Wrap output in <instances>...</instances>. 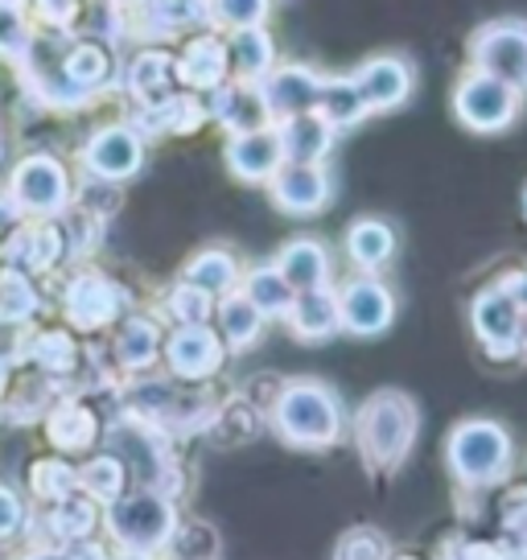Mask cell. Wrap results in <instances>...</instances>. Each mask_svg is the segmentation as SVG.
Returning a JSON list of instances; mask_svg holds the SVG:
<instances>
[{
	"label": "cell",
	"mask_w": 527,
	"mask_h": 560,
	"mask_svg": "<svg viewBox=\"0 0 527 560\" xmlns=\"http://www.w3.org/2000/svg\"><path fill=\"white\" fill-rule=\"evenodd\" d=\"M417 433H421V412H417L412 396L396 392V387L367 396L354 417V441H359V454L371 474L400 470L417 445Z\"/></svg>",
	"instance_id": "1"
},
{
	"label": "cell",
	"mask_w": 527,
	"mask_h": 560,
	"mask_svg": "<svg viewBox=\"0 0 527 560\" xmlns=\"http://www.w3.org/2000/svg\"><path fill=\"white\" fill-rule=\"evenodd\" d=\"M445 466L454 474V482L461 490H494L511 478L515 466V441L499 420L470 417L457 420L445 441Z\"/></svg>",
	"instance_id": "2"
},
{
	"label": "cell",
	"mask_w": 527,
	"mask_h": 560,
	"mask_svg": "<svg viewBox=\"0 0 527 560\" xmlns=\"http://www.w3.org/2000/svg\"><path fill=\"white\" fill-rule=\"evenodd\" d=\"M272 429L297 450H330L342 438V404L317 380H293L272 404Z\"/></svg>",
	"instance_id": "3"
},
{
	"label": "cell",
	"mask_w": 527,
	"mask_h": 560,
	"mask_svg": "<svg viewBox=\"0 0 527 560\" xmlns=\"http://www.w3.org/2000/svg\"><path fill=\"white\" fill-rule=\"evenodd\" d=\"M104 527L112 544L120 552H132V557H157L169 548L174 540V527H177V508H174V494L153 487L141 490H124L120 499L104 511Z\"/></svg>",
	"instance_id": "4"
},
{
	"label": "cell",
	"mask_w": 527,
	"mask_h": 560,
	"mask_svg": "<svg viewBox=\"0 0 527 560\" xmlns=\"http://www.w3.org/2000/svg\"><path fill=\"white\" fill-rule=\"evenodd\" d=\"M128 408L137 420L153 429H207L214 417V404L207 387H177V384H141L128 392Z\"/></svg>",
	"instance_id": "5"
},
{
	"label": "cell",
	"mask_w": 527,
	"mask_h": 560,
	"mask_svg": "<svg viewBox=\"0 0 527 560\" xmlns=\"http://www.w3.org/2000/svg\"><path fill=\"white\" fill-rule=\"evenodd\" d=\"M519 95L524 91H515L487 70H470L454 91V112L470 132H503L519 116Z\"/></svg>",
	"instance_id": "6"
},
{
	"label": "cell",
	"mask_w": 527,
	"mask_h": 560,
	"mask_svg": "<svg viewBox=\"0 0 527 560\" xmlns=\"http://www.w3.org/2000/svg\"><path fill=\"white\" fill-rule=\"evenodd\" d=\"M470 326L475 338L491 359H519V342H524V310L519 301L507 293V284L499 280L491 289H482L470 305Z\"/></svg>",
	"instance_id": "7"
},
{
	"label": "cell",
	"mask_w": 527,
	"mask_h": 560,
	"mask_svg": "<svg viewBox=\"0 0 527 560\" xmlns=\"http://www.w3.org/2000/svg\"><path fill=\"white\" fill-rule=\"evenodd\" d=\"M475 70H487L494 79L527 91V21H491L470 42Z\"/></svg>",
	"instance_id": "8"
},
{
	"label": "cell",
	"mask_w": 527,
	"mask_h": 560,
	"mask_svg": "<svg viewBox=\"0 0 527 560\" xmlns=\"http://www.w3.org/2000/svg\"><path fill=\"white\" fill-rule=\"evenodd\" d=\"M338 314H342V330L359 334V338H375L391 326L396 298L379 277H354L338 293Z\"/></svg>",
	"instance_id": "9"
},
{
	"label": "cell",
	"mask_w": 527,
	"mask_h": 560,
	"mask_svg": "<svg viewBox=\"0 0 527 560\" xmlns=\"http://www.w3.org/2000/svg\"><path fill=\"white\" fill-rule=\"evenodd\" d=\"M71 198V177L54 158H30L13 174V202L30 214H58Z\"/></svg>",
	"instance_id": "10"
},
{
	"label": "cell",
	"mask_w": 527,
	"mask_h": 560,
	"mask_svg": "<svg viewBox=\"0 0 527 560\" xmlns=\"http://www.w3.org/2000/svg\"><path fill=\"white\" fill-rule=\"evenodd\" d=\"M165 359H169V371L177 380H211L214 371L223 368V342L219 334L202 322V326H177L169 347H165Z\"/></svg>",
	"instance_id": "11"
},
{
	"label": "cell",
	"mask_w": 527,
	"mask_h": 560,
	"mask_svg": "<svg viewBox=\"0 0 527 560\" xmlns=\"http://www.w3.org/2000/svg\"><path fill=\"white\" fill-rule=\"evenodd\" d=\"M272 182V202L289 214H317L330 202V177L321 165H305V161H284Z\"/></svg>",
	"instance_id": "12"
},
{
	"label": "cell",
	"mask_w": 527,
	"mask_h": 560,
	"mask_svg": "<svg viewBox=\"0 0 527 560\" xmlns=\"http://www.w3.org/2000/svg\"><path fill=\"white\" fill-rule=\"evenodd\" d=\"M62 310L79 330H99L107 322H116V314L124 310V293L99 272H83V277L71 280Z\"/></svg>",
	"instance_id": "13"
},
{
	"label": "cell",
	"mask_w": 527,
	"mask_h": 560,
	"mask_svg": "<svg viewBox=\"0 0 527 560\" xmlns=\"http://www.w3.org/2000/svg\"><path fill=\"white\" fill-rule=\"evenodd\" d=\"M83 161H87V170L95 177H104V182H124V177H132L141 170V137L132 132V128H104V132H95L87 140V149H83Z\"/></svg>",
	"instance_id": "14"
},
{
	"label": "cell",
	"mask_w": 527,
	"mask_h": 560,
	"mask_svg": "<svg viewBox=\"0 0 527 560\" xmlns=\"http://www.w3.org/2000/svg\"><path fill=\"white\" fill-rule=\"evenodd\" d=\"M354 83L363 91L371 112H391L412 95V67L405 58H371L367 67L354 70Z\"/></svg>",
	"instance_id": "15"
},
{
	"label": "cell",
	"mask_w": 527,
	"mask_h": 560,
	"mask_svg": "<svg viewBox=\"0 0 527 560\" xmlns=\"http://www.w3.org/2000/svg\"><path fill=\"white\" fill-rule=\"evenodd\" d=\"M227 165H231V174L244 177V182H264V177H272L284 165L281 132H277V128H251V132H239V137L227 144Z\"/></svg>",
	"instance_id": "16"
},
{
	"label": "cell",
	"mask_w": 527,
	"mask_h": 560,
	"mask_svg": "<svg viewBox=\"0 0 527 560\" xmlns=\"http://www.w3.org/2000/svg\"><path fill=\"white\" fill-rule=\"evenodd\" d=\"M277 132H281L284 161H305V165H317V161L330 153V144H335V124L326 120L321 112L289 116Z\"/></svg>",
	"instance_id": "17"
},
{
	"label": "cell",
	"mask_w": 527,
	"mask_h": 560,
	"mask_svg": "<svg viewBox=\"0 0 527 560\" xmlns=\"http://www.w3.org/2000/svg\"><path fill=\"white\" fill-rule=\"evenodd\" d=\"M317 95H321V79H317L314 70L281 67L268 79V88H264V104H268V112H277V116L289 120V116H301V112H314Z\"/></svg>",
	"instance_id": "18"
},
{
	"label": "cell",
	"mask_w": 527,
	"mask_h": 560,
	"mask_svg": "<svg viewBox=\"0 0 527 560\" xmlns=\"http://www.w3.org/2000/svg\"><path fill=\"white\" fill-rule=\"evenodd\" d=\"M284 317H289L293 334L305 338V342H321V338H330V334L342 330L338 293H330V289H309V293H297Z\"/></svg>",
	"instance_id": "19"
},
{
	"label": "cell",
	"mask_w": 527,
	"mask_h": 560,
	"mask_svg": "<svg viewBox=\"0 0 527 560\" xmlns=\"http://www.w3.org/2000/svg\"><path fill=\"white\" fill-rule=\"evenodd\" d=\"M277 272L289 280L293 293H309V289H326L330 284V256L317 240H293L277 260Z\"/></svg>",
	"instance_id": "20"
},
{
	"label": "cell",
	"mask_w": 527,
	"mask_h": 560,
	"mask_svg": "<svg viewBox=\"0 0 527 560\" xmlns=\"http://www.w3.org/2000/svg\"><path fill=\"white\" fill-rule=\"evenodd\" d=\"M46 433H50V445L62 450V454H87L95 438H99V420L87 404L79 400H62L46 420Z\"/></svg>",
	"instance_id": "21"
},
{
	"label": "cell",
	"mask_w": 527,
	"mask_h": 560,
	"mask_svg": "<svg viewBox=\"0 0 527 560\" xmlns=\"http://www.w3.org/2000/svg\"><path fill=\"white\" fill-rule=\"evenodd\" d=\"M99 527V503L87 499L83 490H74L71 499L62 503H50L46 511V532H50V544H74V540H91Z\"/></svg>",
	"instance_id": "22"
},
{
	"label": "cell",
	"mask_w": 527,
	"mask_h": 560,
	"mask_svg": "<svg viewBox=\"0 0 527 560\" xmlns=\"http://www.w3.org/2000/svg\"><path fill=\"white\" fill-rule=\"evenodd\" d=\"M347 256L354 260V268L379 272V268L396 256V231L387 228L384 219H359V223L347 231Z\"/></svg>",
	"instance_id": "23"
},
{
	"label": "cell",
	"mask_w": 527,
	"mask_h": 560,
	"mask_svg": "<svg viewBox=\"0 0 527 560\" xmlns=\"http://www.w3.org/2000/svg\"><path fill=\"white\" fill-rule=\"evenodd\" d=\"M67 240H62V231L54 228V223H37V228L21 231V240L9 247V256L17 264L21 272H50L54 264L62 260V252H67Z\"/></svg>",
	"instance_id": "24"
},
{
	"label": "cell",
	"mask_w": 527,
	"mask_h": 560,
	"mask_svg": "<svg viewBox=\"0 0 527 560\" xmlns=\"http://www.w3.org/2000/svg\"><path fill=\"white\" fill-rule=\"evenodd\" d=\"M181 280L194 284V289H202V293H211V298H227V293H235L239 264H235V256L211 247V252H202V256H194V260L186 264Z\"/></svg>",
	"instance_id": "25"
},
{
	"label": "cell",
	"mask_w": 527,
	"mask_h": 560,
	"mask_svg": "<svg viewBox=\"0 0 527 560\" xmlns=\"http://www.w3.org/2000/svg\"><path fill=\"white\" fill-rule=\"evenodd\" d=\"M116 354H120V363L128 371L153 368L161 354L157 322H149V317H128L120 326V334H116Z\"/></svg>",
	"instance_id": "26"
},
{
	"label": "cell",
	"mask_w": 527,
	"mask_h": 560,
	"mask_svg": "<svg viewBox=\"0 0 527 560\" xmlns=\"http://www.w3.org/2000/svg\"><path fill=\"white\" fill-rule=\"evenodd\" d=\"M79 490H83L87 499H95L99 508H112L124 490H128V470H124V462L116 454L91 457L87 466L79 470Z\"/></svg>",
	"instance_id": "27"
},
{
	"label": "cell",
	"mask_w": 527,
	"mask_h": 560,
	"mask_svg": "<svg viewBox=\"0 0 527 560\" xmlns=\"http://www.w3.org/2000/svg\"><path fill=\"white\" fill-rule=\"evenodd\" d=\"M317 112L335 124V128H351V124H359L363 116H367L371 107H367V100H363V91H359L354 79H330V83H321Z\"/></svg>",
	"instance_id": "28"
},
{
	"label": "cell",
	"mask_w": 527,
	"mask_h": 560,
	"mask_svg": "<svg viewBox=\"0 0 527 560\" xmlns=\"http://www.w3.org/2000/svg\"><path fill=\"white\" fill-rule=\"evenodd\" d=\"M260 408L251 400H231L223 404V408H214L211 424H207V433H211L219 445H244V441H251L256 433H260Z\"/></svg>",
	"instance_id": "29"
},
{
	"label": "cell",
	"mask_w": 527,
	"mask_h": 560,
	"mask_svg": "<svg viewBox=\"0 0 527 560\" xmlns=\"http://www.w3.org/2000/svg\"><path fill=\"white\" fill-rule=\"evenodd\" d=\"M219 326H223V338L231 342V350H247L264 330V314L244 298V293H227L223 305H219Z\"/></svg>",
	"instance_id": "30"
},
{
	"label": "cell",
	"mask_w": 527,
	"mask_h": 560,
	"mask_svg": "<svg viewBox=\"0 0 527 560\" xmlns=\"http://www.w3.org/2000/svg\"><path fill=\"white\" fill-rule=\"evenodd\" d=\"M227 62L244 79H256V74H264V70L272 67V42H268V34H264L260 25H244V30L231 34Z\"/></svg>",
	"instance_id": "31"
},
{
	"label": "cell",
	"mask_w": 527,
	"mask_h": 560,
	"mask_svg": "<svg viewBox=\"0 0 527 560\" xmlns=\"http://www.w3.org/2000/svg\"><path fill=\"white\" fill-rule=\"evenodd\" d=\"M30 490L42 503H62V499H71L74 490H79V470H74L71 462H62V457H42L30 470Z\"/></svg>",
	"instance_id": "32"
},
{
	"label": "cell",
	"mask_w": 527,
	"mask_h": 560,
	"mask_svg": "<svg viewBox=\"0 0 527 560\" xmlns=\"http://www.w3.org/2000/svg\"><path fill=\"white\" fill-rule=\"evenodd\" d=\"M244 298L260 310L264 317H277V314H289V305H293V289H289V280L277 272V268H256L251 277L244 280Z\"/></svg>",
	"instance_id": "33"
},
{
	"label": "cell",
	"mask_w": 527,
	"mask_h": 560,
	"mask_svg": "<svg viewBox=\"0 0 527 560\" xmlns=\"http://www.w3.org/2000/svg\"><path fill=\"white\" fill-rule=\"evenodd\" d=\"M219 116H223L227 128H235V132H251V128H264L268 104H264L260 91H251V88H223L219 91Z\"/></svg>",
	"instance_id": "34"
},
{
	"label": "cell",
	"mask_w": 527,
	"mask_h": 560,
	"mask_svg": "<svg viewBox=\"0 0 527 560\" xmlns=\"http://www.w3.org/2000/svg\"><path fill=\"white\" fill-rule=\"evenodd\" d=\"M227 50L214 42V37H202V42H194L190 54H186V79H190L194 88H219L223 83V74H227Z\"/></svg>",
	"instance_id": "35"
},
{
	"label": "cell",
	"mask_w": 527,
	"mask_h": 560,
	"mask_svg": "<svg viewBox=\"0 0 527 560\" xmlns=\"http://www.w3.org/2000/svg\"><path fill=\"white\" fill-rule=\"evenodd\" d=\"M37 314V293L21 268H0V322H25Z\"/></svg>",
	"instance_id": "36"
},
{
	"label": "cell",
	"mask_w": 527,
	"mask_h": 560,
	"mask_svg": "<svg viewBox=\"0 0 527 560\" xmlns=\"http://www.w3.org/2000/svg\"><path fill=\"white\" fill-rule=\"evenodd\" d=\"M169 552H174V560H219V532L202 520H186L174 527Z\"/></svg>",
	"instance_id": "37"
},
{
	"label": "cell",
	"mask_w": 527,
	"mask_h": 560,
	"mask_svg": "<svg viewBox=\"0 0 527 560\" xmlns=\"http://www.w3.org/2000/svg\"><path fill=\"white\" fill-rule=\"evenodd\" d=\"M34 363L46 375H62V371L74 368V359H79V347H74V338L67 330H46L34 338Z\"/></svg>",
	"instance_id": "38"
},
{
	"label": "cell",
	"mask_w": 527,
	"mask_h": 560,
	"mask_svg": "<svg viewBox=\"0 0 527 560\" xmlns=\"http://www.w3.org/2000/svg\"><path fill=\"white\" fill-rule=\"evenodd\" d=\"M335 560H391V540L379 527H351L335 548Z\"/></svg>",
	"instance_id": "39"
},
{
	"label": "cell",
	"mask_w": 527,
	"mask_h": 560,
	"mask_svg": "<svg viewBox=\"0 0 527 560\" xmlns=\"http://www.w3.org/2000/svg\"><path fill=\"white\" fill-rule=\"evenodd\" d=\"M503 548L511 560H527V487L511 490L503 503Z\"/></svg>",
	"instance_id": "40"
},
{
	"label": "cell",
	"mask_w": 527,
	"mask_h": 560,
	"mask_svg": "<svg viewBox=\"0 0 527 560\" xmlns=\"http://www.w3.org/2000/svg\"><path fill=\"white\" fill-rule=\"evenodd\" d=\"M211 305H214L211 293L194 289V284H186V280L165 298V310H169V317H174L177 326H202V322L211 317Z\"/></svg>",
	"instance_id": "41"
},
{
	"label": "cell",
	"mask_w": 527,
	"mask_h": 560,
	"mask_svg": "<svg viewBox=\"0 0 527 560\" xmlns=\"http://www.w3.org/2000/svg\"><path fill=\"white\" fill-rule=\"evenodd\" d=\"M107 70H112V58H107V50H99V46H79V50L67 58V79H71L74 88H95V83H104Z\"/></svg>",
	"instance_id": "42"
},
{
	"label": "cell",
	"mask_w": 527,
	"mask_h": 560,
	"mask_svg": "<svg viewBox=\"0 0 527 560\" xmlns=\"http://www.w3.org/2000/svg\"><path fill=\"white\" fill-rule=\"evenodd\" d=\"M268 13V0H214V18L244 30V25H260Z\"/></svg>",
	"instance_id": "43"
},
{
	"label": "cell",
	"mask_w": 527,
	"mask_h": 560,
	"mask_svg": "<svg viewBox=\"0 0 527 560\" xmlns=\"http://www.w3.org/2000/svg\"><path fill=\"white\" fill-rule=\"evenodd\" d=\"M21 560H107L104 548L91 540H74V544H50V548H37Z\"/></svg>",
	"instance_id": "44"
},
{
	"label": "cell",
	"mask_w": 527,
	"mask_h": 560,
	"mask_svg": "<svg viewBox=\"0 0 527 560\" xmlns=\"http://www.w3.org/2000/svg\"><path fill=\"white\" fill-rule=\"evenodd\" d=\"M25 527V503L17 499V490L0 487V544L13 540Z\"/></svg>",
	"instance_id": "45"
},
{
	"label": "cell",
	"mask_w": 527,
	"mask_h": 560,
	"mask_svg": "<svg viewBox=\"0 0 527 560\" xmlns=\"http://www.w3.org/2000/svg\"><path fill=\"white\" fill-rule=\"evenodd\" d=\"M25 46V21L13 4H0V50H21Z\"/></svg>",
	"instance_id": "46"
},
{
	"label": "cell",
	"mask_w": 527,
	"mask_h": 560,
	"mask_svg": "<svg viewBox=\"0 0 527 560\" xmlns=\"http://www.w3.org/2000/svg\"><path fill=\"white\" fill-rule=\"evenodd\" d=\"M157 9H161V21H169V30L190 25V21H198L207 13L202 0H157Z\"/></svg>",
	"instance_id": "47"
},
{
	"label": "cell",
	"mask_w": 527,
	"mask_h": 560,
	"mask_svg": "<svg viewBox=\"0 0 527 560\" xmlns=\"http://www.w3.org/2000/svg\"><path fill=\"white\" fill-rule=\"evenodd\" d=\"M74 13V0H37V18L50 25H67Z\"/></svg>",
	"instance_id": "48"
},
{
	"label": "cell",
	"mask_w": 527,
	"mask_h": 560,
	"mask_svg": "<svg viewBox=\"0 0 527 560\" xmlns=\"http://www.w3.org/2000/svg\"><path fill=\"white\" fill-rule=\"evenodd\" d=\"M17 231V202H4L0 198V244H9Z\"/></svg>",
	"instance_id": "49"
},
{
	"label": "cell",
	"mask_w": 527,
	"mask_h": 560,
	"mask_svg": "<svg viewBox=\"0 0 527 560\" xmlns=\"http://www.w3.org/2000/svg\"><path fill=\"white\" fill-rule=\"evenodd\" d=\"M503 284H507V293L519 301V310H524V317H527V268H519V272L503 277Z\"/></svg>",
	"instance_id": "50"
},
{
	"label": "cell",
	"mask_w": 527,
	"mask_h": 560,
	"mask_svg": "<svg viewBox=\"0 0 527 560\" xmlns=\"http://www.w3.org/2000/svg\"><path fill=\"white\" fill-rule=\"evenodd\" d=\"M519 359H527V317H524V342H519Z\"/></svg>",
	"instance_id": "51"
},
{
	"label": "cell",
	"mask_w": 527,
	"mask_h": 560,
	"mask_svg": "<svg viewBox=\"0 0 527 560\" xmlns=\"http://www.w3.org/2000/svg\"><path fill=\"white\" fill-rule=\"evenodd\" d=\"M112 560H153V557H132V552H120V557H112Z\"/></svg>",
	"instance_id": "52"
},
{
	"label": "cell",
	"mask_w": 527,
	"mask_h": 560,
	"mask_svg": "<svg viewBox=\"0 0 527 560\" xmlns=\"http://www.w3.org/2000/svg\"><path fill=\"white\" fill-rule=\"evenodd\" d=\"M391 560H421V557H391Z\"/></svg>",
	"instance_id": "53"
},
{
	"label": "cell",
	"mask_w": 527,
	"mask_h": 560,
	"mask_svg": "<svg viewBox=\"0 0 527 560\" xmlns=\"http://www.w3.org/2000/svg\"><path fill=\"white\" fill-rule=\"evenodd\" d=\"M524 214H527V190H524Z\"/></svg>",
	"instance_id": "54"
}]
</instances>
